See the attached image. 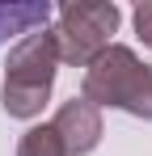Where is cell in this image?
Segmentation results:
<instances>
[{"mask_svg":"<svg viewBox=\"0 0 152 156\" xmlns=\"http://www.w3.org/2000/svg\"><path fill=\"white\" fill-rule=\"evenodd\" d=\"M59 38L55 30L25 34L21 42H13L9 63H4V84H0V105L9 118L34 122L51 101V89L59 76Z\"/></svg>","mask_w":152,"mask_h":156,"instance_id":"6da1fadb","label":"cell"},{"mask_svg":"<svg viewBox=\"0 0 152 156\" xmlns=\"http://www.w3.org/2000/svg\"><path fill=\"white\" fill-rule=\"evenodd\" d=\"M148 68L139 55L114 42L85 68L80 76V97L97 110H123L131 118H144V93H148Z\"/></svg>","mask_w":152,"mask_h":156,"instance_id":"7a4b0ae2","label":"cell"},{"mask_svg":"<svg viewBox=\"0 0 152 156\" xmlns=\"http://www.w3.org/2000/svg\"><path fill=\"white\" fill-rule=\"evenodd\" d=\"M118 4L114 0H68L59 4V59L68 68H89L106 47H114V34H118Z\"/></svg>","mask_w":152,"mask_h":156,"instance_id":"3957f363","label":"cell"},{"mask_svg":"<svg viewBox=\"0 0 152 156\" xmlns=\"http://www.w3.org/2000/svg\"><path fill=\"white\" fill-rule=\"evenodd\" d=\"M51 127L59 131L68 156H89V152L101 144V135H106V127H101V110H97L93 101H85V97L63 101L59 110H55Z\"/></svg>","mask_w":152,"mask_h":156,"instance_id":"277c9868","label":"cell"},{"mask_svg":"<svg viewBox=\"0 0 152 156\" xmlns=\"http://www.w3.org/2000/svg\"><path fill=\"white\" fill-rule=\"evenodd\" d=\"M51 21L47 0H0V47L4 42H21L25 34H38Z\"/></svg>","mask_w":152,"mask_h":156,"instance_id":"5b68a950","label":"cell"},{"mask_svg":"<svg viewBox=\"0 0 152 156\" xmlns=\"http://www.w3.org/2000/svg\"><path fill=\"white\" fill-rule=\"evenodd\" d=\"M17 156H68V152H63L59 131L51 127V122H38V127H30L17 139Z\"/></svg>","mask_w":152,"mask_h":156,"instance_id":"8992f818","label":"cell"},{"mask_svg":"<svg viewBox=\"0 0 152 156\" xmlns=\"http://www.w3.org/2000/svg\"><path fill=\"white\" fill-rule=\"evenodd\" d=\"M131 21H135V34H139V42L152 51V0H139V4H135Z\"/></svg>","mask_w":152,"mask_h":156,"instance_id":"52a82bcc","label":"cell"},{"mask_svg":"<svg viewBox=\"0 0 152 156\" xmlns=\"http://www.w3.org/2000/svg\"><path fill=\"white\" fill-rule=\"evenodd\" d=\"M144 118L152 122V68H148V93H144Z\"/></svg>","mask_w":152,"mask_h":156,"instance_id":"ba28073f","label":"cell"}]
</instances>
